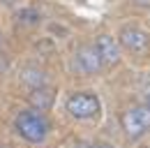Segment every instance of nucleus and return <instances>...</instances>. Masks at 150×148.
<instances>
[{"instance_id":"nucleus-6","label":"nucleus","mask_w":150,"mask_h":148,"mask_svg":"<svg viewBox=\"0 0 150 148\" xmlns=\"http://www.w3.org/2000/svg\"><path fill=\"white\" fill-rule=\"evenodd\" d=\"M95 46H97V51L106 65H115L120 60V42H115L111 35H99Z\"/></svg>"},{"instance_id":"nucleus-13","label":"nucleus","mask_w":150,"mask_h":148,"mask_svg":"<svg viewBox=\"0 0 150 148\" xmlns=\"http://www.w3.org/2000/svg\"><path fill=\"white\" fill-rule=\"evenodd\" d=\"M0 46H2V33H0Z\"/></svg>"},{"instance_id":"nucleus-9","label":"nucleus","mask_w":150,"mask_h":148,"mask_svg":"<svg viewBox=\"0 0 150 148\" xmlns=\"http://www.w3.org/2000/svg\"><path fill=\"white\" fill-rule=\"evenodd\" d=\"M39 12L37 9H21L16 14V21L19 23H25V26H33V23H39Z\"/></svg>"},{"instance_id":"nucleus-1","label":"nucleus","mask_w":150,"mask_h":148,"mask_svg":"<svg viewBox=\"0 0 150 148\" xmlns=\"http://www.w3.org/2000/svg\"><path fill=\"white\" fill-rule=\"evenodd\" d=\"M14 127L21 137L30 144H42L49 134V120L44 118V113L37 109H30V111H21L14 120Z\"/></svg>"},{"instance_id":"nucleus-3","label":"nucleus","mask_w":150,"mask_h":148,"mask_svg":"<svg viewBox=\"0 0 150 148\" xmlns=\"http://www.w3.org/2000/svg\"><path fill=\"white\" fill-rule=\"evenodd\" d=\"M118 42L122 49H127L132 53H146L150 49V37L146 30L136 28V26H125L118 35Z\"/></svg>"},{"instance_id":"nucleus-4","label":"nucleus","mask_w":150,"mask_h":148,"mask_svg":"<svg viewBox=\"0 0 150 148\" xmlns=\"http://www.w3.org/2000/svg\"><path fill=\"white\" fill-rule=\"evenodd\" d=\"M67 111L74 118H93L99 113V100L90 92H76L67 100Z\"/></svg>"},{"instance_id":"nucleus-12","label":"nucleus","mask_w":150,"mask_h":148,"mask_svg":"<svg viewBox=\"0 0 150 148\" xmlns=\"http://www.w3.org/2000/svg\"><path fill=\"white\" fill-rule=\"evenodd\" d=\"M74 148H93V146H88V144H79V146H74Z\"/></svg>"},{"instance_id":"nucleus-8","label":"nucleus","mask_w":150,"mask_h":148,"mask_svg":"<svg viewBox=\"0 0 150 148\" xmlns=\"http://www.w3.org/2000/svg\"><path fill=\"white\" fill-rule=\"evenodd\" d=\"M21 81L28 83V86H33V88H42L44 81H46V74L42 72L39 67H25L21 72Z\"/></svg>"},{"instance_id":"nucleus-11","label":"nucleus","mask_w":150,"mask_h":148,"mask_svg":"<svg viewBox=\"0 0 150 148\" xmlns=\"http://www.w3.org/2000/svg\"><path fill=\"white\" fill-rule=\"evenodd\" d=\"M0 2H5V5H16V2H21V0H0Z\"/></svg>"},{"instance_id":"nucleus-5","label":"nucleus","mask_w":150,"mask_h":148,"mask_svg":"<svg viewBox=\"0 0 150 148\" xmlns=\"http://www.w3.org/2000/svg\"><path fill=\"white\" fill-rule=\"evenodd\" d=\"M102 63L104 60H102V56H99L95 44H86L74 53V67L83 74H97L102 70Z\"/></svg>"},{"instance_id":"nucleus-10","label":"nucleus","mask_w":150,"mask_h":148,"mask_svg":"<svg viewBox=\"0 0 150 148\" xmlns=\"http://www.w3.org/2000/svg\"><path fill=\"white\" fill-rule=\"evenodd\" d=\"M139 7H150V0H134Z\"/></svg>"},{"instance_id":"nucleus-7","label":"nucleus","mask_w":150,"mask_h":148,"mask_svg":"<svg viewBox=\"0 0 150 148\" xmlns=\"http://www.w3.org/2000/svg\"><path fill=\"white\" fill-rule=\"evenodd\" d=\"M30 104L35 107L37 111H46L51 109V104H53V90L51 88H33L30 90Z\"/></svg>"},{"instance_id":"nucleus-2","label":"nucleus","mask_w":150,"mask_h":148,"mask_svg":"<svg viewBox=\"0 0 150 148\" xmlns=\"http://www.w3.org/2000/svg\"><path fill=\"white\" fill-rule=\"evenodd\" d=\"M122 130L127 137L136 139L150 130V107H134L122 113Z\"/></svg>"}]
</instances>
